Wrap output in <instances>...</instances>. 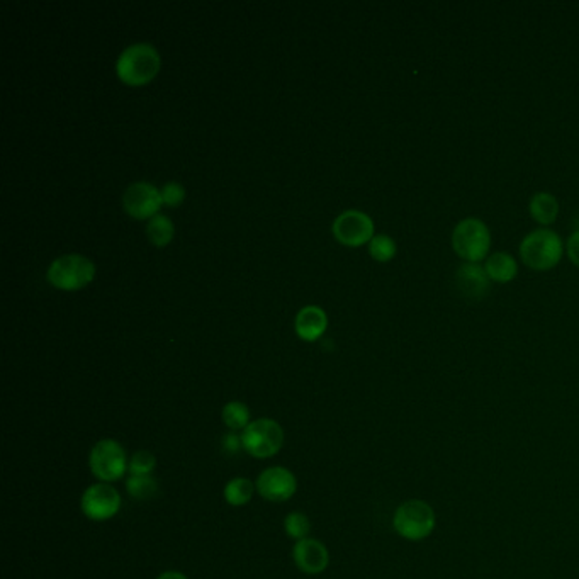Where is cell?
<instances>
[{"label": "cell", "instance_id": "6da1fadb", "mask_svg": "<svg viewBox=\"0 0 579 579\" xmlns=\"http://www.w3.org/2000/svg\"><path fill=\"white\" fill-rule=\"evenodd\" d=\"M162 65L160 55L150 43H135L121 53L116 73L126 86L139 87L152 82Z\"/></svg>", "mask_w": 579, "mask_h": 579}, {"label": "cell", "instance_id": "7a4b0ae2", "mask_svg": "<svg viewBox=\"0 0 579 579\" xmlns=\"http://www.w3.org/2000/svg\"><path fill=\"white\" fill-rule=\"evenodd\" d=\"M564 243L561 237L549 230L539 228L530 231L520 243V258L528 269L545 273L554 269L561 262Z\"/></svg>", "mask_w": 579, "mask_h": 579}, {"label": "cell", "instance_id": "3957f363", "mask_svg": "<svg viewBox=\"0 0 579 579\" xmlns=\"http://www.w3.org/2000/svg\"><path fill=\"white\" fill-rule=\"evenodd\" d=\"M452 248L466 264H479L488 258L491 233L479 218H464L452 231Z\"/></svg>", "mask_w": 579, "mask_h": 579}, {"label": "cell", "instance_id": "277c9868", "mask_svg": "<svg viewBox=\"0 0 579 579\" xmlns=\"http://www.w3.org/2000/svg\"><path fill=\"white\" fill-rule=\"evenodd\" d=\"M46 277L56 290H82L94 281L96 264L90 258L79 254L60 256L50 265Z\"/></svg>", "mask_w": 579, "mask_h": 579}, {"label": "cell", "instance_id": "5b68a950", "mask_svg": "<svg viewBox=\"0 0 579 579\" xmlns=\"http://www.w3.org/2000/svg\"><path fill=\"white\" fill-rule=\"evenodd\" d=\"M241 447L256 459L273 457L284 443V430L271 418L252 422L241 433Z\"/></svg>", "mask_w": 579, "mask_h": 579}, {"label": "cell", "instance_id": "8992f818", "mask_svg": "<svg viewBox=\"0 0 579 579\" xmlns=\"http://www.w3.org/2000/svg\"><path fill=\"white\" fill-rule=\"evenodd\" d=\"M392 525L401 537L408 541H422L435 527V513L425 501L409 499L394 513Z\"/></svg>", "mask_w": 579, "mask_h": 579}, {"label": "cell", "instance_id": "52a82bcc", "mask_svg": "<svg viewBox=\"0 0 579 579\" xmlns=\"http://www.w3.org/2000/svg\"><path fill=\"white\" fill-rule=\"evenodd\" d=\"M88 466L92 474L104 482L118 481L130 469L122 445L113 439H104L92 447Z\"/></svg>", "mask_w": 579, "mask_h": 579}, {"label": "cell", "instance_id": "ba28073f", "mask_svg": "<svg viewBox=\"0 0 579 579\" xmlns=\"http://www.w3.org/2000/svg\"><path fill=\"white\" fill-rule=\"evenodd\" d=\"M333 235L345 247H362L374 239V222L362 211L348 209L333 222Z\"/></svg>", "mask_w": 579, "mask_h": 579}, {"label": "cell", "instance_id": "9c48e42d", "mask_svg": "<svg viewBox=\"0 0 579 579\" xmlns=\"http://www.w3.org/2000/svg\"><path fill=\"white\" fill-rule=\"evenodd\" d=\"M82 511L88 520L105 522L118 515L121 508V496L118 490L107 482L92 484L82 494Z\"/></svg>", "mask_w": 579, "mask_h": 579}, {"label": "cell", "instance_id": "30bf717a", "mask_svg": "<svg viewBox=\"0 0 579 579\" xmlns=\"http://www.w3.org/2000/svg\"><path fill=\"white\" fill-rule=\"evenodd\" d=\"M162 205H164L162 190H158L154 184L148 182L131 184L122 196V206L126 213L137 220H147V218L152 220L156 216Z\"/></svg>", "mask_w": 579, "mask_h": 579}, {"label": "cell", "instance_id": "8fae6325", "mask_svg": "<svg viewBox=\"0 0 579 579\" xmlns=\"http://www.w3.org/2000/svg\"><path fill=\"white\" fill-rule=\"evenodd\" d=\"M298 490L296 476L286 467H269L256 479V491L267 501H288Z\"/></svg>", "mask_w": 579, "mask_h": 579}, {"label": "cell", "instance_id": "7c38bea8", "mask_svg": "<svg viewBox=\"0 0 579 579\" xmlns=\"http://www.w3.org/2000/svg\"><path fill=\"white\" fill-rule=\"evenodd\" d=\"M292 556L296 566L306 575L323 573L330 564L328 549L320 541L315 539H305L296 542Z\"/></svg>", "mask_w": 579, "mask_h": 579}, {"label": "cell", "instance_id": "4fadbf2b", "mask_svg": "<svg viewBox=\"0 0 579 579\" xmlns=\"http://www.w3.org/2000/svg\"><path fill=\"white\" fill-rule=\"evenodd\" d=\"M456 282L460 292L467 298V299H484L488 290H490V282L491 279L488 277L486 269L479 264H464L459 267V271L456 273Z\"/></svg>", "mask_w": 579, "mask_h": 579}, {"label": "cell", "instance_id": "5bb4252c", "mask_svg": "<svg viewBox=\"0 0 579 579\" xmlns=\"http://www.w3.org/2000/svg\"><path fill=\"white\" fill-rule=\"evenodd\" d=\"M294 326H296V333L303 340H318L328 326V318L322 307L306 306L298 313Z\"/></svg>", "mask_w": 579, "mask_h": 579}, {"label": "cell", "instance_id": "9a60e30c", "mask_svg": "<svg viewBox=\"0 0 579 579\" xmlns=\"http://www.w3.org/2000/svg\"><path fill=\"white\" fill-rule=\"evenodd\" d=\"M484 269L488 277L494 282L508 284L518 273V264L510 254L496 252L484 260Z\"/></svg>", "mask_w": 579, "mask_h": 579}, {"label": "cell", "instance_id": "2e32d148", "mask_svg": "<svg viewBox=\"0 0 579 579\" xmlns=\"http://www.w3.org/2000/svg\"><path fill=\"white\" fill-rule=\"evenodd\" d=\"M528 211H530V216L533 222L547 226L558 220L559 203L549 192H537L532 196V199L528 203Z\"/></svg>", "mask_w": 579, "mask_h": 579}, {"label": "cell", "instance_id": "e0dca14e", "mask_svg": "<svg viewBox=\"0 0 579 579\" xmlns=\"http://www.w3.org/2000/svg\"><path fill=\"white\" fill-rule=\"evenodd\" d=\"M254 484L247 477H235L224 486V499L231 507H243L247 505L254 496Z\"/></svg>", "mask_w": 579, "mask_h": 579}, {"label": "cell", "instance_id": "ac0fdd59", "mask_svg": "<svg viewBox=\"0 0 579 579\" xmlns=\"http://www.w3.org/2000/svg\"><path fill=\"white\" fill-rule=\"evenodd\" d=\"M175 226L171 218L164 214H156L147 224V235L155 247H167L173 239Z\"/></svg>", "mask_w": 579, "mask_h": 579}, {"label": "cell", "instance_id": "d6986e66", "mask_svg": "<svg viewBox=\"0 0 579 579\" xmlns=\"http://www.w3.org/2000/svg\"><path fill=\"white\" fill-rule=\"evenodd\" d=\"M222 422L231 430H245L250 425V409L245 403L231 401L222 408Z\"/></svg>", "mask_w": 579, "mask_h": 579}, {"label": "cell", "instance_id": "ffe728a7", "mask_svg": "<svg viewBox=\"0 0 579 579\" xmlns=\"http://www.w3.org/2000/svg\"><path fill=\"white\" fill-rule=\"evenodd\" d=\"M126 490L138 501L150 499L158 491V484L152 476H131L126 481Z\"/></svg>", "mask_w": 579, "mask_h": 579}, {"label": "cell", "instance_id": "44dd1931", "mask_svg": "<svg viewBox=\"0 0 579 579\" xmlns=\"http://www.w3.org/2000/svg\"><path fill=\"white\" fill-rule=\"evenodd\" d=\"M369 254L374 258L375 262H391L392 258L398 254L396 241L388 237V235H374V239L369 241Z\"/></svg>", "mask_w": 579, "mask_h": 579}, {"label": "cell", "instance_id": "7402d4cb", "mask_svg": "<svg viewBox=\"0 0 579 579\" xmlns=\"http://www.w3.org/2000/svg\"><path fill=\"white\" fill-rule=\"evenodd\" d=\"M284 528L288 532V535L296 539L298 542L299 541H305L311 532V524H309V518H307L305 513H299V511H294V513H290L284 520Z\"/></svg>", "mask_w": 579, "mask_h": 579}, {"label": "cell", "instance_id": "603a6c76", "mask_svg": "<svg viewBox=\"0 0 579 579\" xmlns=\"http://www.w3.org/2000/svg\"><path fill=\"white\" fill-rule=\"evenodd\" d=\"M155 466H156V459H155L154 454L147 452V450H139L130 460L128 471L131 473V476H150Z\"/></svg>", "mask_w": 579, "mask_h": 579}, {"label": "cell", "instance_id": "cb8c5ba5", "mask_svg": "<svg viewBox=\"0 0 579 579\" xmlns=\"http://www.w3.org/2000/svg\"><path fill=\"white\" fill-rule=\"evenodd\" d=\"M162 199L165 206H171V207L180 206L186 199V189L179 182H169L162 189Z\"/></svg>", "mask_w": 579, "mask_h": 579}, {"label": "cell", "instance_id": "d4e9b609", "mask_svg": "<svg viewBox=\"0 0 579 579\" xmlns=\"http://www.w3.org/2000/svg\"><path fill=\"white\" fill-rule=\"evenodd\" d=\"M566 254H567V258L579 267V230L575 231L569 239H567V243H566Z\"/></svg>", "mask_w": 579, "mask_h": 579}, {"label": "cell", "instance_id": "484cf974", "mask_svg": "<svg viewBox=\"0 0 579 579\" xmlns=\"http://www.w3.org/2000/svg\"><path fill=\"white\" fill-rule=\"evenodd\" d=\"M156 579H189L186 575H182V573H177V571H167V573H164V575H160L158 578Z\"/></svg>", "mask_w": 579, "mask_h": 579}, {"label": "cell", "instance_id": "4316f807", "mask_svg": "<svg viewBox=\"0 0 579 579\" xmlns=\"http://www.w3.org/2000/svg\"><path fill=\"white\" fill-rule=\"evenodd\" d=\"M241 441L239 437H226V447H231L233 450H237V442Z\"/></svg>", "mask_w": 579, "mask_h": 579}]
</instances>
